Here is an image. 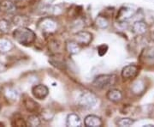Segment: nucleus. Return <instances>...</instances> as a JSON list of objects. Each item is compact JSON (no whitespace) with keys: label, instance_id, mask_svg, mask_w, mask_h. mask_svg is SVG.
<instances>
[{"label":"nucleus","instance_id":"nucleus-17","mask_svg":"<svg viewBox=\"0 0 154 127\" xmlns=\"http://www.w3.org/2000/svg\"><path fill=\"white\" fill-rule=\"evenodd\" d=\"M13 47L10 40L6 39H0V52H7L11 51Z\"/></svg>","mask_w":154,"mask_h":127},{"label":"nucleus","instance_id":"nucleus-20","mask_svg":"<svg viewBox=\"0 0 154 127\" xmlns=\"http://www.w3.org/2000/svg\"><path fill=\"white\" fill-rule=\"evenodd\" d=\"M96 25L99 28H106L109 25V22L107 19L103 17H98L96 19Z\"/></svg>","mask_w":154,"mask_h":127},{"label":"nucleus","instance_id":"nucleus-12","mask_svg":"<svg viewBox=\"0 0 154 127\" xmlns=\"http://www.w3.org/2000/svg\"><path fill=\"white\" fill-rule=\"evenodd\" d=\"M108 100H110V101H113V102H118L120 101L122 98V94L120 90L118 89H111L110 90L107 94H106Z\"/></svg>","mask_w":154,"mask_h":127},{"label":"nucleus","instance_id":"nucleus-22","mask_svg":"<svg viewBox=\"0 0 154 127\" xmlns=\"http://www.w3.org/2000/svg\"><path fill=\"white\" fill-rule=\"evenodd\" d=\"M5 94L8 98L11 100H17V98L18 97V93L12 88H8L5 92Z\"/></svg>","mask_w":154,"mask_h":127},{"label":"nucleus","instance_id":"nucleus-5","mask_svg":"<svg viewBox=\"0 0 154 127\" xmlns=\"http://www.w3.org/2000/svg\"><path fill=\"white\" fill-rule=\"evenodd\" d=\"M38 27L41 28L43 31L45 32H47V33H52L54 32L57 28V22L52 20L51 18H44L42 19L39 24H38Z\"/></svg>","mask_w":154,"mask_h":127},{"label":"nucleus","instance_id":"nucleus-2","mask_svg":"<svg viewBox=\"0 0 154 127\" xmlns=\"http://www.w3.org/2000/svg\"><path fill=\"white\" fill-rule=\"evenodd\" d=\"M116 82L115 75H99L93 82L94 86L99 88H106L114 85Z\"/></svg>","mask_w":154,"mask_h":127},{"label":"nucleus","instance_id":"nucleus-16","mask_svg":"<svg viewBox=\"0 0 154 127\" xmlns=\"http://www.w3.org/2000/svg\"><path fill=\"white\" fill-rule=\"evenodd\" d=\"M13 22L15 25L20 27H25L29 23V18L26 16H17L13 18Z\"/></svg>","mask_w":154,"mask_h":127},{"label":"nucleus","instance_id":"nucleus-14","mask_svg":"<svg viewBox=\"0 0 154 127\" xmlns=\"http://www.w3.org/2000/svg\"><path fill=\"white\" fill-rule=\"evenodd\" d=\"M0 8L2 11H4L6 13H14L16 11V6L15 5L9 0H6L2 2V4H0Z\"/></svg>","mask_w":154,"mask_h":127},{"label":"nucleus","instance_id":"nucleus-9","mask_svg":"<svg viewBox=\"0 0 154 127\" xmlns=\"http://www.w3.org/2000/svg\"><path fill=\"white\" fill-rule=\"evenodd\" d=\"M84 124L87 127H99L102 125V120L96 115H88L84 119Z\"/></svg>","mask_w":154,"mask_h":127},{"label":"nucleus","instance_id":"nucleus-8","mask_svg":"<svg viewBox=\"0 0 154 127\" xmlns=\"http://www.w3.org/2000/svg\"><path fill=\"white\" fill-rule=\"evenodd\" d=\"M121 74L122 78L126 80L135 78L138 74V67L134 65H128L122 69Z\"/></svg>","mask_w":154,"mask_h":127},{"label":"nucleus","instance_id":"nucleus-15","mask_svg":"<svg viewBox=\"0 0 154 127\" xmlns=\"http://www.w3.org/2000/svg\"><path fill=\"white\" fill-rule=\"evenodd\" d=\"M66 50L70 54H77L80 52L81 48H80V46L76 41L75 42V41H67Z\"/></svg>","mask_w":154,"mask_h":127},{"label":"nucleus","instance_id":"nucleus-23","mask_svg":"<svg viewBox=\"0 0 154 127\" xmlns=\"http://www.w3.org/2000/svg\"><path fill=\"white\" fill-rule=\"evenodd\" d=\"M107 51H108V46L107 45H100L99 47H98V53H99V55L100 57L105 55V53L107 52Z\"/></svg>","mask_w":154,"mask_h":127},{"label":"nucleus","instance_id":"nucleus-7","mask_svg":"<svg viewBox=\"0 0 154 127\" xmlns=\"http://www.w3.org/2000/svg\"><path fill=\"white\" fill-rule=\"evenodd\" d=\"M135 11L132 9V8H129V7H122L121 8L119 11H118V14H117V20L119 22H125L127 20H128L129 18L134 15Z\"/></svg>","mask_w":154,"mask_h":127},{"label":"nucleus","instance_id":"nucleus-3","mask_svg":"<svg viewBox=\"0 0 154 127\" xmlns=\"http://www.w3.org/2000/svg\"><path fill=\"white\" fill-rule=\"evenodd\" d=\"M78 102H79V105L82 106V107L93 108L97 104L98 98L93 93H91L89 91H85V92H82L81 94Z\"/></svg>","mask_w":154,"mask_h":127},{"label":"nucleus","instance_id":"nucleus-1","mask_svg":"<svg viewBox=\"0 0 154 127\" xmlns=\"http://www.w3.org/2000/svg\"><path fill=\"white\" fill-rule=\"evenodd\" d=\"M13 36L18 43L24 46H29L36 39L35 33L26 27H20L16 29L13 32Z\"/></svg>","mask_w":154,"mask_h":127},{"label":"nucleus","instance_id":"nucleus-19","mask_svg":"<svg viewBox=\"0 0 154 127\" xmlns=\"http://www.w3.org/2000/svg\"><path fill=\"white\" fill-rule=\"evenodd\" d=\"M27 125H30V126L32 127L38 126V125H40V119L36 115H31V116L28 117Z\"/></svg>","mask_w":154,"mask_h":127},{"label":"nucleus","instance_id":"nucleus-24","mask_svg":"<svg viewBox=\"0 0 154 127\" xmlns=\"http://www.w3.org/2000/svg\"><path fill=\"white\" fill-rule=\"evenodd\" d=\"M0 111H1V106H0Z\"/></svg>","mask_w":154,"mask_h":127},{"label":"nucleus","instance_id":"nucleus-10","mask_svg":"<svg viewBox=\"0 0 154 127\" xmlns=\"http://www.w3.org/2000/svg\"><path fill=\"white\" fill-rule=\"evenodd\" d=\"M67 126L79 127L82 125V120L79 115L76 113H70L67 116L66 119Z\"/></svg>","mask_w":154,"mask_h":127},{"label":"nucleus","instance_id":"nucleus-11","mask_svg":"<svg viewBox=\"0 0 154 127\" xmlns=\"http://www.w3.org/2000/svg\"><path fill=\"white\" fill-rule=\"evenodd\" d=\"M147 24L144 21H137L135 22L132 26L133 32L137 34H144L147 31Z\"/></svg>","mask_w":154,"mask_h":127},{"label":"nucleus","instance_id":"nucleus-18","mask_svg":"<svg viewBox=\"0 0 154 127\" xmlns=\"http://www.w3.org/2000/svg\"><path fill=\"white\" fill-rule=\"evenodd\" d=\"M134 124V120L130 119V118H124V119H121L118 121L116 122V125L118 126L121 127H128L131 126Z\"/></svg>","mask_w":154,"mask_h":127},{"label":"nucleus","instance_id":"nucleus-25","mask_svg":"<svg viewBox=\"0 0 154 127\" xmlns=\"http://www.w3.org/2000/svg\"><path fill=\"white\" fill-rule=\"evenodd\" d=\"M0 11H1V8H0Z\"/></svg>","mask_w":154,"mask_h":127},{"label":"nucleus","instance_id":"nucleus-6","mask_svg":"<svg viewBox=\"0 0 154 127\" xmlns=\"http://www.w3.org/2000/svg\"><path fill=\"white\" fill-rule=\"evenodd\" d=\"M75 41L79 45H85V46H88L93 40V35L92 33L87 32V31H81V32H78L75 34Z\"/></svg>","mask_w":154,"mask_h":127},{"label":"nucleus","instance_id":"nucleus-13","mask_svg":"<svg viewBox=\"0 0 154 127\" xmlns=\"http://www.w3.org/2000/svg\"><path fill=\"white\" fill-rule=\"evenodd\" d=\"M24 105H25L26 109L29 111V112H31V113L38 112V108H39V105H38L35 100H33L31 98L25 99V100H24Z\"/></svg>","mask_w":154,"mask_h":127},{"label":"nucleus","instance_id":"nucleus-21","mask_svg":"<svg viewBox=\"0 0 154 127\" xmlns=\"http://www.w3.org/2000/svg\"><path fill=\"white\" fill-rule=\"evenodd\" d=\"M9 29H10V24L8 21H6L5 19L0 20V32L6 33L9 32Z\"/></svg>","mask_w":154,"mask_h":127},{"label":"nucleus","instance_id":"nucleus-4","mask_svg":"<svg viewBox=\"0 0 154 127\" xmlns=\"http://www.w3.org/2000/svg\"><path fill=\"white\" fill-rule=\"evenodd\" d=\"M33 97L38 100H44L49 94V89L44 84H38L32 88Z\"/></svg>","mask_w":154,"mask_h":127}]
</instances>
